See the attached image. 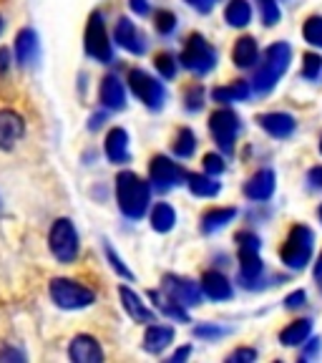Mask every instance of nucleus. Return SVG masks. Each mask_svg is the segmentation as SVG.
<instances>
[{"label": "nucleus", "instance_id": "nucleus-1", "mask_svg": "<svg viewBox=\"0 0 322 363\" xmlns=\"http://www.w3.org/2000/svg\"><path fill=\"white\" fill-rule=\"evenodd\" d=\"M116 197H119V207L126 217L139 220L146 212L149 204V184L136 177L134 172H121L116 177Z\"/></svg>", "mask_w": 322, "mask_h": 363}, {"label": "nucleus", "instance_id": "nucleus-2", "mask_svg": "<svg viewBox=\"0 0 322 363\" xmlns=\"http://www.w3.org/2000/svg\"><path fill=\"white\" fill-rule=\"evenodd\" d=\"M289 63V45L287 43H275L270 45L262 56V68L255 76V89L257 91H270L272 86L277 84V79L284 74V68Z\"/></svg>", "mask_w": 322, "mask_h": 363}, {"label": "nucleus", "instance_id": "nucleus-3", "mask_svg": "<svg viewBox=\"0 0 322 363\" xmlns=\"http://www.w3.org/2000/svg\"><path fill=\"white\" fill-rule=\"evenodd\" d=\"M51 298L58 308H66V311H76V308H86L93 303V290L84 288V285L74 283V280L56 278L51 283Z\"/></svg>", "mask_w": 322, "mask_h": 363}, {"label": "nucleus", "instance_id": "nucleus-4", "mask_svg": "<svg viewBox=\"0 0 322 363\" xmlns=\"http://www.w3.org/2000/svg\"><path fill=\"white\" fill-rule=\"evenodd\" d=\"M310 252H312V233L302 225L292 227L287 242L280 250L282 260L287 262L289 267H305L307 260H310Z\"/></svg>", "mask_w": 322, "mask_h": 363}, {"label": "nucleus", "instance_id": "nucleus-5", "mask_svg": "<svg viewBox=\"0 0 322 363\" xmlns=\"http://www.w3.org/2000/svg\"><path fill=\"white\" fill-rule=\"evenodd\" d=\"M51 250L61 262H71L79 255V235L71 220H58L51 230Z\"/></svg>", "mask_w": 322, "mask_h": 363}, {"label": "nucleus", "instance_id": "nucleus-6", "mask_svg": "<svg viewBox=\"0 0 322 363\" xmlns=\"http://www.w3.org/2000/svg\"><path fill=\"white\" fill-rule=\"evenodd\" d=\"M217 56L214 48H212L202 35H192L184 45V53H181V66H187L194 74H207L212 66H214Z\"/></svg>", "mask_w": 322, "mask_h": 363}, {"label": "nucleus", "instance_id": "nucleus-7", "mask_svg": "<svg viewBox=\"0 0 322 363\" xmlns=\"http://www.w3.org/2000/svg\"><path fill=\"white\" fill-rule=\"evenodd\" d=\"M86 51H88V56L98 58L101 63L111 61V43H108L106 28H103L101 13H93L88 18V26H86Z\"/></svg>", "mask_w": 322, "mask_h": 363}, {"label": "nucleus", "instance_id": "nucleus-8", "mask_svg": "<svg viewBox=\"0 0 322 363\" xmlns=\"http://www.w3.org/2000/svg\"><path fill=\"white\" fill-rule=\"evenodd\" d=\"M129 86H131V91H134L136 96L146 104V106L159 108L161 104H164V89H161V84H159V81H154L149 74H144V71H131V74H129Z\"/></svg>", "mask_w": 322, "mask_h": 363}, {"label": "nucleus", "instance_id": "nucleus-9", "mask_svg": "<svg viewBox=\"0 0 322 363\" xmlns=\"http://www.w3.org/2000/svg\"><path fill=\"white\" fill-rule=\"evenodd\" d=\"M209 126H212L214 139L219 142V147L224 144L226 149H232V142H234V136H237V129H239V121H237V116H234V111H229V108L217 111L214 116H212Z\"/></svg>", "mask_w": 322, "mask_h": 363}, {"label": "nucleus", "instance_id": "nucleus-10", "mask_svg": "<svg viewBox=\"0 0 322 363\" xmlns=\"http://www.w3.org/2000/svg\"><path fill=\"white\" fill-rule=\"evenodd\" d=\"M164 290L169 295L171 303H179V306H197L202 301V288L192 280H176V278H166L164 280Z\"/></svg>", "mask_w": 322, "mask_h": 363}, {"label": "nucleus", "instance_id": "nucleus-11", "mask_svg": "<svg viewBox=\"0 0 322 363\" xmlns=\"http://www.w3.org/2000/svg\"><path fill=\"white\" fill-rule=\"evenodd\" d=\"M149 172H151V182L161 189H169V187H174V184H179L181 174H184V172H181L174 162H169L166 157H154L151 169Z\"/></svg>", "mask_w": 322, "mask_h": 363}, {"label": "nucleus", "instance_id": "nucleus-12", "mask_svg": "<svg viewBox=\"0 0 322 363\" xmlns=\"http://www.w3.org/2000/svg\"><path fill=\"white\" fill-rule=\"evenodd\" d=\"M25 131V124L16 111H0V149H13Z\"/></svg>", "mask_w": 322, "mask_h": 363}, {"label": "nucleus", "instance_id": "nucleus-13", "mask_svg": "<svg viewBox=\"0 0 322 363\" xmlns=\"http://www.w3.org/2000/svg\"><path fill=\"white\" fill-rule=\"evenodd\" d=\"M71 358L76 363H98L103 361V353L101 346L96 343V338H91V335H76L74 343H71Z\"/></svg>", "mask_w": 322, "mask_h": 363}, {"label": "nucleus", "instance_id": "nucleus-14", "mask_svg": "<svg viewBox=\"0 0 322 363\" xmlns=\"http://www.w3.org/2000/svg\"><path fill=\"white\" fill-rule=\"evenodd\" d=\"M202 293L204 295H209L212 301H226L229 295H232V285H229V280L222 275V272H214V270H209V272H204L202 275Z\"/></svg>", "mask_w": 322, "mask_h": 363}, {"label": "nucleus", "instance_id": "nucleus-15", "mask_svg": "<svg viewBox=\"0 0 322 363\" xmlns=\"http://www.w3.org/2000/svg\"><path fill=\"white\" fill-rule=\"evenodd\" d=\"M116 40H119V45L121 48H126V51L144 53V38L129 18H121V21L116 23Z\"/></svg>", "mask_w": 322, "mask_h": 363}, {"label": "nucleus", "instance_id": "nucleus-16", "mask_svg": "<svg viewBox=\"0 0 322 363\" xmlns=\"http://www.w3.org/2000/svg\"><path fill=\"white\" fill-rule=\"evenodd\" d=\"M260 126L265 131H270L272 136H277V139H284L294 131V119L289 113H265L260 116Z\"/></svg>", "mask_w": 322, "mask_h": 363}, {"label": "nucleus", "instance_id": "nucleus-17", "mask_svg": "<svg viewBox=\"0 0 322 363\" xmlns=\"http://www.w3.org/2000/svg\"><path fill=\"white\" fill-rule=\"evenodd\" d=\"M272 192H275V174H272L270 169L255 174L247 182V187H244V194H247L249 199H260V202L272 197Z\"/></svg>", "mask_w": 322, "mask_h": 363}, {"label": "nucleus", "instance_id": "nucleus-18", "mask_svg": "<svg viewBox=\"0 0 322 363\" xmlns=\"http://www.w3.org/2000/svg\"><path fill=\"white\" fill-rule=\"evenodd\" d=\"M106 157L116 164L129 159V136L124 129H111L106 136Z\"/></svg>", "mask_w": 322, "mask_h": 363}, {"label": "nucleus", "instance_id": "nucleus-19", "mask_svg": "<svg viewBox=\"0 0 322 363\" xmlns=\"http://www.w3.org/2000/svg\"><path fill=\"white\" fill-rule=\"evenodd\" d=\"M101 104L106 108H124L126 104V96H124V86H121V81L116 79V76H106V79L101 81Z\"/></svg>", "mask_w": 322, "mask_h": 363}, {"label": "nucleus", "instance_id": "nucleus-20", "mask_svg": "<svg viewBox=\"0 0 322 363\" xmlns=\"http://www.w3.org/2000/svg\"><path fill=\"white\" fill-rule=\"evenodd\" d=\"M16 53H18V61H21L23 66H28V63H33L35 58H38V35H35L30 28L18 33Z\"/></svg>", "mask_w": 322, "mask_h": 363}, {"label": "nucleus", "instance_id": "nucleus-21", "mask_svg": "<svg viewBox=\"0 0 322 363\" xmlns=\"http://www.w3.org/2000/svg\"><path fill=\"white\" fill-rule=\"evenodd\" d=\"M171 340H174V330L169 325H149L146 335H144V348L149 353H161Z\"/></svg>", "mask_w": 322, "mask_h": 363}, {"label": "nucleus", "instance_id": "nucleus-22", "mask_svg": "<svg viewBox=\"0 0 322 363\" xmlns=\"http://www.w3.org/2000/svg\"><path fill=\"white\" fill-rule=\"evenodd\" d=\"M119 293H121V301H124L126 313H129V315L134 318V320H139V323H151V320H154V313L149 311V308L144 306L142 301H139V295L131 293L129 288H121Z\"/></svg>", "mask_w": 322, "mask_h": 363}, {"label": "nucleus", "instance_id": "nucleus-23", "mask_svg": "<svg viewBox=\"0 0 322 363\" xmlns=\"http://www.w3.org/2000/svg\"><path fill=\"white\" fill-rule=\"evenodd\" d=\"M212 96H214V101H219V104L242 101V99L249 96V86L244 84V81H234V84H229V86L214 89V91H212Z\"/></svg>", "mask_w": 322, "mask_h": 363}, {"label": "nucleus", "instance_id": "nucleus-24", "mask_svg": "<svg viewBox=\"0 0 322 363\" xmlns=\"http://www.w3.org/2000/svg\"><path fill=\"white\" fill-rule=\"evenodd\" d=\"M310 330H312L310 320H294L292 325H287V328L280 333V340H282L284 346H300L302 340L310 335Z\"/></svg>", "mask_w": 322, "mask_h": 363}, {"label": "nucleus", "instance_id": "nucleus-25", "mask_svg": "<svg viewBox=\"0 0 322 363\" xmlns=\"http://www.w3.org/2000/svg\"><path fill=\"white\" fill-rule=\"evenodd\" d=\"M260 56V48H257L255 38H239L234 45V63L237 66H252Z\"/></svg>", "mask_w": 322, "mask_h": 363}, {"label": "nucleus", "instance_id": "nucleus-26", "mask_svg": "<svg viewBox=\"0 0 322 363\" xmlns=\"http://www.w3.org/2000/svg\"><path fill=\"white\" fill-rule=\"evenodd\" d=\"M174 222H176V215H174V210H171L166 202H159L156 207H154L151 227L156 230V233H169L171 227H174Z\"/></svg>", "mask_w": 322, "mask_h": 363}, {"label": "nucleus", "instance_id": "nucleus-27", "mask_svg": "<svg viewBox=\"0 0 322 363\" xmlns=\"http://www.w3.org/2000/svg\"><path fill=\"white\" fill-rule=\"evenodd\" d=\"M237 215V210L234 207H224V210H209L207 215L202 217V230L204 233H214L217 227H222V225H226V222L232 220V217Z\"/></svg>", "mask_w": 322, "mask_h": 363}, {"label": "nucleus", "instance_id": "nucleus-28", "mask_svg": "<svg viewBox=\"0 0 322 363\" xmlns=\"http://www.w3.org/2000/svg\"><path fill=\"white\" fill-rule=\"evenodd\" d=\"M226 23L229 26H247L249 18H252V11H249V3L247 0H232L229 6H226Z\"/></svg>", "mask_w": 322, "mask_h": 363}, {"label": "nucleus", "instance_id": "nucleus-29", "mask_svg": "<svg viewBox=\"0 0 322 363\" xmlns=\"http://www.w3.org/2000/svg\"><path fill=\"white\" fill-rule=\"evenodd\" d=\"M189 189H192L197 197H214L219 192V182L209 179L204 174H189Z\"/></svg>", "mask_w": 322, "mask_h": 363}, {"label": "nucleus", "instance_id": "nucleus-30", "mask_svg": "<svg viewBox=\"0 0 322 363\" xmlns=\"http://www.w3.org/2000/svg\"><path fill=\"white\" fill-rule=\"evenodd\" d=\"M194 149H197V139H194V134L189 129H181L179 136H176V144H174V152L179 154L181 159H187L194 154Z\"/></svg>", "mask_w": 322, "mask_h": 363}, {"label": "nucleus", "instance_id": "nucleus-31", "mask_svg": "<svg viewBox=\"0 0 322 363\" xmlns=\"http://www.w3.org/2000/svg\"><path fill=\"white\" fill-rule=\"evenodd\" d=\"M302 33H305L307 43L322 45V18H320V16H312L310 21L305 23V28H302Z\"/></svg>", "mask_w": 322, "mask_h": 363}, {"label": "nucleus", "instance_id": "nucleus-32", "mask_svg": "<svg viewBox=\"0 0 322 363\" xmlns=\"http://www.w3.org/2000/svg\"><path fill=\"white\" fill-rule=\"evenodd\" d=\"M257 6H260V13H262V21L267 26H275L280 21V6L277 0H257Z\"/></svg>", "mask_w": 322, "mask_h": 363}, {"label": "nucleus", "instance_id": "nucleus-33", "mask_svg": "<svg viewBox=\"0 0 322 363\" xmlns=\"http://www.w3.org/2000/svg\"><path fill=\"white\" fill-rule=\"evenodd\" d=\"M156 68H159V74L164 76V79H174L176 61L169 56V53H159V56H156Z\"/></svg>", "mask_w": 322, "mask_h": 363}, {"label": "nucleus", "instance_id": "nucleus-34", "mask_svg": "<svg viewBox=\"0 0 322 363\" xmlns=\"http://www.w3.org/2000/svg\"><path fill=\"white\" fill-rule=\"evenodd\" d=\"M320 68H322V58L317 56V53H307L305 63H302V76H305V79H315V76L320 74Z\"/></svg>", "mask_w": 322, "mask_h": 363}, {"label": "nucleus", "instance_id": "nucleus-35", "mask_svg": "<svg viewBox=\"0 0 322 363\" xmlns=\"http://www.w3.org/2000/svg\"><path fill=\"white\" fill-rule=\"evenodd\" d=\"M176 28V18H174V13H169V11H159L156 13V30L159 33H171V30Z\"/></svg>", "mask_w": 322, "mask_h": 363}, {"label": "nucleus", "instance_id": "nucleus-36", "mask_svg": "<svg viewBox=\"0 0 322 363\" xmlns=\"http://www.w3.org/2000/svg\"><path fill=\"white\" fill-rule=\"evenodd\" d=\"M237 240H239V252H257L260 250V240L252 233H239Z\"/></svg>", "mask_w": 322, "mask_h": 363}, {"label": "nucleus", "instance_id": "nucleus-37", "mask_svg": "<svg viewBox=\"0 0 322 363\" xmlns=\"http://www.w3.org/2000/svg\"><path fill=\"white\" fill-rule=\"evenodd\" d=\"M204 169L209 172V174H222L224 162H222V157H217V154H207V157H204Z\"/></svg>", "mask_w": 322, "mask_h": 363}, {"label": "nucleus", "instance_id": "nucleus-38", "mask_svg": "<svg viewBox=\"0 0 322 363\" xmlns=\"http://www.w3.org/2000/svg\"><path fill=\"white\" fill-rule=\"evenodd\" d=\"M202 96H204L202 84L192 86V89H189V94H187V106L189 108H199V104H202Z\"/></svg>", "mask_w": 322, "mask_h": 363}, {"label": "nucleus", "instance_id": "nucleus-39", "mask_svg": "<svg viewBox=\"0 0 322 363\" xmlns=\"http://www.w3.org/2000/svg\"><path fill=\"white\" fill-rule=\"evenodd\" d=\"M106 252H108V260H111V262H113V267H116V270H119V272H121V275H124V278H129V280H131V278H134V275H131V272H129V270H126V267H124V262H121V260H119V257L113 255V250H111V247H108V250H106Z\"/></svg>", "mask_w": 322, "mask_h": 363}, {"label": "nucleus", "instance_id": "nucleus-40", "mask_svg": "<svg viewBox=\"0 0 322 363\" xmlns=\"http://www.w3.org/2000/svg\"><path fill=\"white\" fill-rule=\"evenodd\" d=\"M257 358V353L255 351H249V348H239L237 353H232V356H229V361H255Z\"/></svg>", "mask_w": 322, "mask_h": 363}, {"label": "nucleus", "instance_id": "nucleus-41", "mask_svg": "<svg viewBox=\"0 0 322 363\" xmlns=\"http://www.w3.org/2000/svg\"><path fill=\"white\" fill-rule=\"evenodd\" d=\"M287 308H297V306H302L305 303V293L302 290H297V293H292V295H287Z\"/></svg>", "mask_w": 322, "mask_h": 363}, {"label": "nucleus", "instance_id": "nucleus-42", "mask_svg": "<svg viewBox=\"0 0 322 363\" xmlns=\"http://www.w3.org/2000/svg\"><path fill=\"white\" fill-rule=\"evenodd\" d=\"M8 68H11V51L0 48V74H6Z\"/></svg>", "mask_w": 322, "mask_h": 363}, {"label": "nucleus", "instance_id": "nucleus-43", "mask_svg": "<svg viewBox=\"0 0 322 363\" xmlns=\"http://www.w3.org/2000/svg\"><path fill=\"white\" fill-rule=\"evenodd\" d=\"M131 8H134V13H139V16H146L149 13L146 0H131Z\"/></svg>", "mask_w": 322, "mask_h": 363}, {"label": "nucleus", "instance_id": "nucleus-44", "mask_svg": "<svg viewBox=\"0 0 322 363\" xmlns=\"http://www.w3.org/2000/svg\"><path fill=\"white\" fill-rule=\"evenodd\" d=\"M187 3H192L194 8H199V11H204V13L212 11V0H187Z\"/></svg>", "mask_w": 322, "mask_h": 363}, {"label": "nucleus", "instance_id": "nucleus-45", "mask_svg": "<svg viewBox=\"0 0 322 363\" xmlns=\"http://www.w3.org/2000/svg\"><path fill=\"white\" fill-rule=\"evenodd\" d=\"M315 278H317V283H320V288H322V255H320V260H317V267H315Z\"/></svg>", "mask_w": 322, "mask_h": 363}, {"label": "nucleus", "instance_id": "nucleus-46", "mask_svg": "<svg viewBox=\"0 0 322 363\" xmlns=\"http://www.w3.org/2000/svg\"><path fill=\"white\" fill-rule=\"evenodd\" d=\"M187 356H189V348H184V351H176L174 361H179V358H187Z\"/></svg>", "mask_w": 322, "mask_h": 363}, {"label": "nucleus", "instance_id": "nucleus-47", "mask_svg": "<svg viewBox=\"0 0 322 363\" xmlns=\"http://www.w3.org/2000/svg\"><path fill=\"white\" fill-rule=\"evenodd\" d=\"M0 33H3V18H0Z\"/></svg>", "mask_w": 322, "mask_h": 363}, {"label": "nucleus", "instance_id": "nucleus-48", "mask_svg": "<svg viewBox=\"0 0 322 363\" xmlns=\"http://www.w3.org/2000/svg\"><path fill=\"white\" fill-rule=\"evenodd\" d=\"M320 152H322V142H320Z\"/></svg>", "mask_w": 322, "mask_h": 363}, {"label": "nucleus", "instance_id": "nucleus-49", "mask_svg": "<svg viewBox=\"0 0 322 363\" xmlns=\"http://www.w3.org/2000/svg\"><path fill=\"white\" fill-rule=\"evenodd\" d=\"M320 217H322V207H320Z\"/></svg>", "mask_w": 322, "mask_h": 363}]
</instances>
